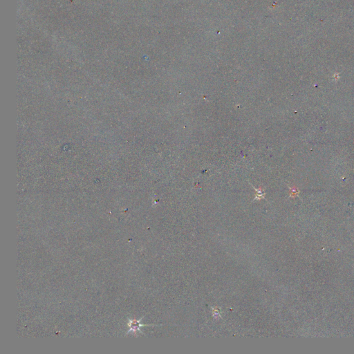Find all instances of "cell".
Masks as SVG:
<instances>
[{"mask_svg": "<svg viewBox=\"0 0 354 354\" xmlns=\"http://www.w3.org/2000/svg\"><path fill=\"white\" fill-rule=\"evenodd\" d=\"M221 310L218 307L212 308V316H213L214 318L218 319V318H221Z\"/></svg>", "mask_w": 354, "mask_h": 354, "instance_id": "6da1fadb", "label": "cell"}]
</instances>
